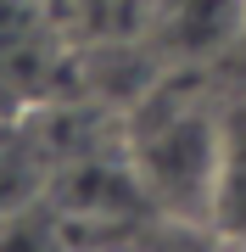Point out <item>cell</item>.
Wrapping results in <instances>:
<instances>
[{
    "label": "cell",
    "instance_id": "obj_3",
    "mask_svg": "<svg viewBox=\"0 0 246 252\" xmlns=\"http://www.w3.org/2000/svg\"><path fill=\"white\" fill-rule=\"evenodd\" d=\"M224 118H219V162H213L207 224L229 247H246V73L224 62Z\"/></svg>",
    "mask_w": 246,
    "mask_h": 252
},
{
    "label": "cell",
    "instance_id": "obj_4",
    "mask_svg": "<svg viewBox=\"0 0 246 252\" xmlns=\"http://www.w3.org/2000/svg\"><path fill=\"white\" fill-rule=\"evenodd\" d=\"M224 62H229V67H235V73H246V23H241V39H235V51H229V56H224Z\"/></svg>",
    "mask_w": 246,
    "mask_h": 252
},
{
    "label": "cell",
    "instance_id": "obj_2",
    "mask_svg": "<svg viewBox=\"0 0 246 252\" xmlns=\"http://www.w3.org/2000/svg\"><path fill=\"white\" fill-rule=\"evenodd\" d=\"M62 23H56L51 0H0V101L23 107V101L45 95L62 73Z\"/></svg>",
    "mask_w": 246,
    "mask_h": 252
},
{
    "label": "cell",
    "instance_id": "obj_1",
    "mask_svg": "<svg viewBox=\"0 0 246 252\" xmlns=\"http://www.w3.org/2000/svg\"><path fill=\"white\" fill-rule=\"evenodd\" d=\"M224 67H173L146 95L129 124L135 174L163 207L207 224L213 162H219V118H224Z\"/></svg>",
    "mask_w": 246,
    "mask_h": 252
}]
</instances>
